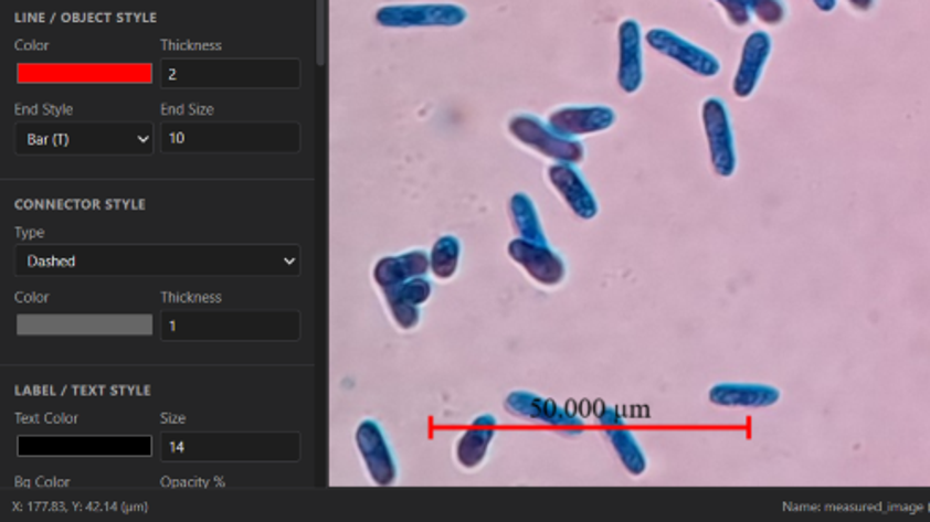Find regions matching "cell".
<instances>
[{"label": "cell", "mask_w": 930, "mask_h": 522, "mask_svg": "<svg viewBox=\"0 0 930 522\" xmlns=\"http://www.w3.org/2000/svg\"><path fill=\"white\" fill-rule=\"evenodd\" d=\"M508 132L519 143L554 162L579 164L584 159V146L578 138L559 135L551 125L543 124L542 119L532 114H518L510 118Z\"/></svg>", "instance_id": "6da1fadb"}, {"label": "cell", "mask_w": 930, "mask_h": 522, "mask_svg": "<svg viewBox=\"0 0 930 522\" xmlns=\"http://www.w3.org/2000/svg\"><path fill=\"white\" fill-rule=\"evenodd\" d=\"M701 124L709 143L712 170L722 179H728L737 170V149L730 111L726 108L725 100L719 97L704 100Z\"/></svg>", "instance_id": "7a4b0ae2"}, {"label": "cell", "mask_w": 930, "mask_h": 522, "mask_svg": "<svg viewBox=\"0 0 930 522\" xmlns=\"http://www.w3.org/2000/svg\"><path fill=\"white\" fill-rule=\"evenodd\" d=\"M469 18L458 4H404L378 10L377 21L388 29H424V26H459Z\"/></svg>", "instance_id": "3957f363"}, {"label": "cell", "mask_w": 930, "mask_h": 522, "mask_svg": "<svg viewBox=\"0 0 930 522\" xmlns=\"http://www.w3.org/2000/svg\"><path fill=\"white\" fill-rule=\"evenodd\" d=\"M646 42L654 51L663 54L666 58L674 60L679 65H684L698 77L712 78L720 73V62L715 54L709 53L706 49L698 47L696 43L687 42L685 38L674 34L672 30H648Z\"/></svg>", "instance_id": "277c9868"}, {"label": "cell", "mask_w": 930, "mask_h": 522, "mask_svg": "<svg viewBox=\"0 0 930 522\" xmlns=\"http://www.w3.org/2000/svg\"><path fill=\"white\" fill-rule=\"evenodd\" d=\"M508 255L518 263L536 283L543 287H557L564 281L566 263L548 242L514 238L508 244Z\"/></svg>", "instance_id": "5b68a950"}, {"label": "cell", "mask_w": 930, "mask_h": 522, "mask_svg": "<svg viewBox=\"0 0 930 522\" xmlns=\"http://www.w3.org/2000/svg\"><path fill=\"white\" fill-rule=\"evenodd\" d=\"M505 409L512 417L548 424L553 428L564 429L566 434H579V429L584 426L583 418L568 412L553 400L543 398L535 393H525V391L508 394L505 400Z\"/></svg>", "instance_id": "8992f818"}, {"label": "cell", "mask_w": 930, "mask_h": 522, "mask_svg": "<svg viewBox=\"0 0 930 522\" xmlns=\"http://www.w3.org/2000/svg\"><path fill=\"white\" fill-rule=\"evenodd\" d=\"M616 111L605 105L562 106L551 111L548 124L568 138L595 135L616 124Z\"/></svg>", "instance_id": "52a82bcc"}, {"label": "cell", "mask_w": 930, "mask_h": 522, "mask_svg": "<svg viewBox=\"0 0 930 522\" xmlns=\"http://www.w3.org/2000/svg\"><path fill=\"white\" fill-rule=\"evenodd\" d=\"M356 443L374 483L391 486L397 480L395 456L389 448L382 426L374 420H363L356 432Z\"/></svg>", "instance_id": "ba28073f"}, {"label": "cell", "mask_w": 930, "mask_h": 522, "mask_svg": "<svg viewBox=\"0 0 930 522\" xmlns=\"http://www.w3.org/2000/svg\"><path fill=\"white\" fill-rule=\"evenodd\" d=\"M548 177L553 189L559 192L560 198L566 201V205L570 206L575 216L581 220H592L598 216V211H600L598 200L575 164L554 162L553 166H549Z\"/></svg>", "instance_id": "9c48e42d"}, {"label": "cell", "mask_w": 930, "mask_h": 522, "mask_svg": "<svg viewBox=\"0 0 930 522\" xmlns=\"http://www.w3.org/2000/svg\"><path fill=\"white\" fill-rule=\"evenodd\" d=\"M772 38L765 30H758L748 35L747 42L742 45L741 60L737 65L736 77H733V94L739 99H747L754 94L761 75L765 71L767 62L771 58Z\"/></svg>", "instance_id": "30bf717a"}, {"label": "cell", "mask_w": 930, "mask_h": 522, "mask_svg": "<svg viewBox=\"0 0 930 522\" xmlns=\"http://www.w3.org/2000/svg\"><path fill=\"white\" fill-rule=\"evenodd\" d=\"M644 83L641 24L625 19L619 26V84L625 94H636Z\"/></svg>", "instance_id": "8fae6325"}, {"label": "cell", "mask_w": 930, "mask_h": 522, "mask_svg": "<svg viewBox=\"0 0 930 522\" xmlns=\"http://www.w3.org/2000/svg\"><path fill=\"white\" fill-rule=\"evenodd\" d=\"M389 311L402 329H412L421 320V307L431 300L432 285L426 277H415L395 287L383 288Z\"/></svg>", "instance_id": "7c38bea8"}, {"label": "cell", "mask_w": 930, "mask_h": 522, "mask_svg": "<svg viewBox=\"0 0 930 522\" xmlns=\"http://www.w3.org/2000/svg\"><path fill=\"white\" fill-rule=\"evenodd\" d=\"M782 393L763 383H719L709 391V402L719 407H771Z\"/></svg>", "instance_id": "4fadbf2b"}, {"label": "cell", "mask_w": 930, "mask_h": 522, "mask_svg": "<svg viewBox=\"0 0 930 522\" xmlns=\"http://www.w3.org/2000/svg\"><path fill=\"white\" fill-rule=\"evenodd\" d=\"M431 270V255L413 249L397 257H385L374 266V281L378 287L389 288L410 281L415 277H426Z\"/></svg>", "instance_id": "5bb4252c"}, {"label": "cell", "mask_w": 930, "mask_h": 522, "mask_svg": "<svg viewBox=\"0 0 930 522\" xmlns=\"http://www.w3.org/2000/svg\"><path fill=\"white\" fill-rule=\"evenodd\" d=\"M495 429H497V418L494 415H480L472 424V428L459 437L456 445V458L462 467L477 469L478 465L484 464V459L488 456L489 445L495 437Z\"/></svg>", "instance_id": "9a60e30c"}, {"label": "cell", "mask_w": 930, "mask_h": 522, "mask_svg": "<svg viewBox=\"0 0 930 522\" xmlns=\"http://www.w3.org/2000/svg\"><path fill=\"white\" fill-rule=\"evenodd\" d=\"M606 439L611 440L614 452L631 476H642L648 469V459L642 450L635 435L625 428L624 424L605 428Z\"/></svg>", "instance_id": "2e32d148"}, {"label": "cell", "mask_w": 930, "mask_h": 522, "mask_svg": "<svg viewBox=\"0 0 930 522\" xmlns=\"http://www.w3.org/2000/svg\"><path fill=\"white\" fill-rule=\"evenodd\" d=\"M508 209H510V216H512L514 227L518 231L519 238L548 242L546 241V233H543L540 214L536 211L535 201L530 200L529 195L524 194V192L514 194L510 198Z\"/></svg>", "instance_id": "e0dca14e"}, {"label": "cell", "mask_w": 930, "mask_h": 522, "mask_svg": "<svg viewBox=\"0 0 930 522\" xmlns=\"http://www.w3.org/2000/svg\"><path fill=\"white\" fill-rule=\"evenodd\" d=\"M462 244L453 235H445L434 244L431 252V270L440 279H451L458 271Z\"/></svg>", "instance_id": "ac0fdd59"}, {"label": "cell", "mask_w": 930, "mask_h": 522, "mask_svg": "<svg viewBox=\"0 0 930 522\" xmlns=\"http://www.w3.org/2000/svg\"><path fill=\"white\" fill-rule=\"evenodd\" d=\"M742 2L747 4L748 12L769 26H778L788 19V7L783 0H742Z\"/></svg>", "instance_id": "d6986e66"}, {"label": "cell", "mask_w": 930, "mask_h": 522, "mask_svg": "<svg viewBox=\"0 0 930 522\" xmlns=\"http://www.w3.org/2000/svg\"><path fill=\"white\" fill-rule=\"evenodd\" d=\"M715 2L725 8L726 15L730 19L731 24L744 26V24L750 23L752 13L748 12L747 4L742 0H715Z\"/></svg>", "instance_id": "ffe728a7"}, {"label": "cell", "mask_w": 930, "mask_h": 522, "mask_svg": "<svg viewBox=\"0 0 930 522\" xmlns=\"http://www.w3.org/2000/svg\"><path fill=\"white\" fill-rule=\"evenodd\" d=\"M600 424L603 428H609V426L624 424V418H622V415H620L616 409H613V407H605V409L600 413Z\"/></svg>", "instance_id": "44dd1931"}, {"label": "cell", "mask_w": 930, "mask_h": 522, "mask_svg": "<svg viewBox=\"0 0 930 522\" xmlns=\"http://www.w3.org/2000/svg\"><path fill=\"white\" fill-rule=\"evenodd\" d=\"M813 7L817 8L818 12L831 13L837 8V0H812Z\"/></svg>", "instance_id": "7402d4cb"}, {"label": "cell", "mask_w": 930, "mask_h": 522, "mask_svg": "<svg viewBox=\"0 0 930 522\" xmlns=\"http://www.w3.org/2000/svg\"><path fill=\"white\" fill-rule=\"evenodd\" d=\"M847 2L854 10H858V12H869V10L875 8L877 0H847Z\"/></svg>", "instance_id": "603a6c76"}]
</instances>
